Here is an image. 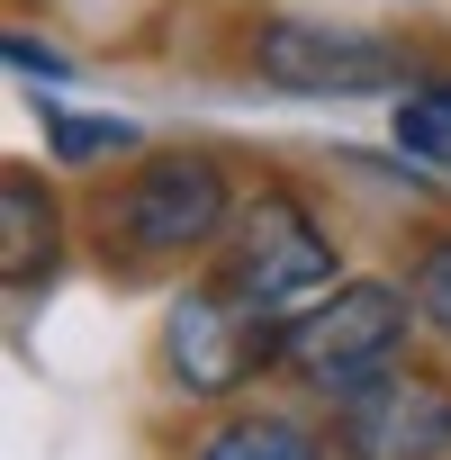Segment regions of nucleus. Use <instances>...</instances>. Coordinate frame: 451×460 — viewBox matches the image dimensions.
Segmentation results:
<instances>
[{"label": "nucleus", "instance_id": "obj_1", "mask_svg": "<svg viewBox=\"0 0 451 460\" xmlns=\"http://www.w3.org/2000/svg\"><path fill=\"white\" fill-rule=\"evenodd\" d=\"M289 343V316L271 298H253L235 271L226 280H190L163 316V370L190 397H235L244 379H262Z\"/></svg>", "mask_w": 451, "mask_h": 460}, {"label": "nucleus", "instance_id": "obj_2", "mask_svg": "<svg viewBox=\"0 0 451 460\" xmlns=\"http://www.w3.org/2000/svg\"><path fill=\"white\" fill-rule=\"evenodd\" d=\"M406 307H415V289H388V280H334V289H316V298L289 316L280 361H289L307 388L343 397V388H361V379L397 370L406 325H415Z\"/></svg>", "mask_w": 451, "mask_h": 460}, {"label": "nucleus", "instance_id": "obj_3", "mask_svg": "<svg viewBox=\"0 0 451 460\" xmlns=\"http://www.w3.org/2000/svg\"><path fill=\"white\" fill-rule=\"evenodd\" d=\"M253 73L271 91L298 100H361V91H397L415 73V55L379 28H334V19H262L253 28Z\"/></svg>", "mask_w": 451, "mask_h": 460}, {"label": "nucleus", "instance_id": "obj_4", "mask_svg": "<svg viewBox=\"0 0 451 460\" xmlns=\"http://www.w3.org/2000/svg\"><path fill=\"white\" fill-rule=\"evenodd\" d=\"M217 226H226V172L208 154H154L109 199V244H127L145 262H172V253L217 244Z\"/></svg>", "mask_w": 451, "mask_h": 460}, {"label": "nucleus", "instance_id": "obj_5", "mask_svg": "<svg viewBox=\"0 0 451 460\" xmlns=\"http://www.w3.org/2000/svg\"><path fill=\"white\" fill-rule=\"evenodd\" d=\"M343 460H451V388L424 370H379L334 397Z\"/></svg>", "mask_w": 451, "mask_h": 460}, {"label": "nucleus", "instance_id": "obj_6", "mask_svg": "<svg viewBox=\"0 0 451 460\" xmlns=\"http://www.w3.org/2000/svg\"><path fill=\"white\" fill-rule=\"evenodd\" d=\"M226 271H235L253 298L289 307V298H316V289L334 280V244H325V226L307 217V199H298V190H262V199L235 217Z\"/></svg>", "mask_w": 451, "mask_h": 460}, {"label": "nucleus", "instance_id": "obj_7", "mask_svg": "<svg viewBox=\"0 0 451 460\" xmlns=\"http://www.w3.org/2000/svg\"><path fill=\"white\" fill-rule=\"evenodd\" d=\"M64 262V208L37 172H0V271H10V298L28 307Z\"/></svg>", "mask_w": 451, "mask_h": 460}, {"label": "nucleus", "instance_id": "obj_8", "mask_svg": "<svg viewBox=\"0 0 451 460\" xmlns=\"http://www.w3.org/2000/svg\"><path fill=\"white\" fill-rule=\"evenodd\" d=\"M199 460H325V442L289 415H235L199 442Z\"/></svg>", "mask_w": 451, "mask_h": 460}, {"label": "nucleus", "instance_id": "obj_9", "mask_svg": "<svg viewBox=\"0 0 451 460\" xmlns=\"http://www.w3.org/2000/svg\"><path fill=\"white\" fill-rule=\"evenodd\" d=\"M397 154H415L451 181V82H424L397 100Z\"/></svg>", "mask_w": 451, "mask_h": 460}, {"label": "nucleus", "instance_id": "obj_10", "mask_svg": "<svg viewBox=\"0 0 451 460\" xmlns=\"http://www.w3.org/2000/svg\"><path fill=\"white\" fill-rule=\"evenodd\" d=\"M46 145H55V163H91V154H127L136 145V127L127 118H46Z\"/></svg>", "mask_w": 451, "mask_h": 460}, {"label": "nucleus", "instance_id": "obj_11", "mask_svg": "<svg viewBox=\"0 0 451 460\" xmlns=\"http://www.w3.org/2000/svg\"><path fill=\"white\" fill-rule=\"evenodd\" d=\"M406 289H415V316L451 343V235H433L424 253H415V271H406Z\"/></svg>", "mask_w": 451, "mask_h": 460}, {"label": "nucleus", "instance_id": "obj_12", "mask_svg": "<svg viewBox=\"0 0 451 460\" xmlns=\"http://www.w3.org/2000/svg\"><path fill=\"white\" fill-rule=\"evenodd\" d=\"M10 64H19V73H46V82H64V73H73L64 55H46V46H28V37H10Z\"/></svg>", "mask_w": 451, "mask_h": 460}]
</instances>
